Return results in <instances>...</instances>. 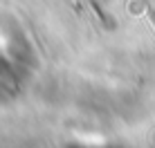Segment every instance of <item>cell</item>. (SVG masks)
<instances>
[{
  "instance_id": "obj_1",
  "label": "cell",
  "mask_w": 155,
  "mask_h": 148,
  "mask_svg": "<svg viewBox=\"0 0 155 148\" xmlns=\"http://www.w3.org/2000/svg\"><path fill=\"white\" fill-rule=\"evenodd\" d=\"M142 2L146 5V11H148V18H151V23L155 25V11H153V7H151V5H148V0H142Z\"/></svg>"
}]
</instances>
